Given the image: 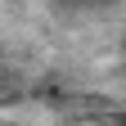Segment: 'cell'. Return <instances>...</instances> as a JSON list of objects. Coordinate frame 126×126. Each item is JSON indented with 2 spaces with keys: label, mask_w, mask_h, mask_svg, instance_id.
Instances as JSON below:
<instances>
[{
  "label": "cell",
  "mask_w": 126,
  "mask_h": 126,
  "mask_svg": "<svg viewBox=\"0 0 126 126\" xmlns=\"http://www.w3.org/2000/svg\"><path fill=\"white\" fill-rule=\"evenodd\" d=\"M59 5H104V0H59Z\"/></svg>",
  "instance_id": "obj_1"
}]
</instances>
